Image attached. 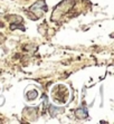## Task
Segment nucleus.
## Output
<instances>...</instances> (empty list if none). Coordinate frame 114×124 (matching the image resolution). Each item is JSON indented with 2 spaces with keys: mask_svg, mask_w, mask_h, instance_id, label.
Wrapping results in <instances>:
<instances>
[{
  "mask_svg": "<svg viewBox=\"0 0 114 124\" xmlns=\"http://www.w3.org/2000/svg\"><path fill=\"white\" fill-rule=\"evenodd\" d=\"M37 95H38L37 91H30V92L27 93V98L32 101V100H35V98L37 97Z\"/></svg>",
  "mask_w": 114,
  "mask_h": 124,
  "instance_id": "7ed1b4c3",
  "label": "nucleus"
},
{
  "mask_svg": "<svg viewBox=\"0 0 114 124\" xmlns=\"http://www.w3.org/2000/svg\"><path fill=\"white\" fill-rule=\"evenodd\" d=\"M29 10H30L33 14H37L36 15V19H38V18H40L43 16L44 12L47 11V7H46V3L44 0H39V1H37L36 3H34V5L29 8Z\"/></svg>",
  "mask_w": 114,
  "mask_h": 124,
  "instance_id": "f257e3e1",
  "label": "nucleus"
},
{
  "mask_svg": "<svg viewBox=\"0 0 114 124\" xmlns=\"http://www.w3.org/2000/svg\"><path fill=\"white\" fill-rule=\"evenodd\" d=\"M76 116L78 118H86V117H89V112H87V110L82 107V108H78L76 111Z\"/></svg>",
  "mask_w": 114,
  "mask_h": 124,
  "instance_id": "f03ea898",
  "label": "nucleus"
},
{
  "mask_svg": "<svg viewBox=\"0 0 114 124\" xmlns=\"http://www.w3.org/2000/svg\"><path fill=\"white\" fill-rule=\"evenodd\" d=\"M49 110H50V115L53 116V117H55V116H56V114H57V113H59V112H60V110H59V108H57V107L53 106V105H51V106L49 107Z\"/></svg>",
  "mask_w": 114,
  "mask_h": 124,
  "instance_id": "20e7f679",
  "label": "nucleus"
}]
</instances>
